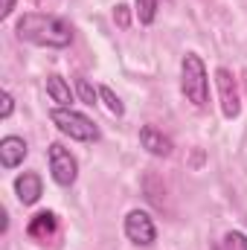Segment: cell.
Listing matches in <instances>:
<instances>
[{
    "label": "cell",
    "instance_id": "obj_6",
    "mask_svg": "<svg viewBox=\"0 0 247 250\" xmlns=\"http://www.w3.org/2000/svg\"><path fill=\"white\" fill-rule=\"evenodd\" d=\"M125 236H128V242H134V245H140V248H148V245L157 239V230H154L151 215L143 212V209L128 212V218H125Z\"/></svg>",
    "mask_w": 247,
    "mask_h": 250
},
{
    "label": "cell",
    "instance_id": "obj_11",
    "mask_svg": "<svg viewBox=\"0 0 247 250\" xmlns=\"http://www.w3.org/2000/svg\"><path fill=\"white\" fill-rule=\"evenodd\" d=\"M47 93H50L53 102H59L62 108H70V102H73V93H70V87H67V82H64L62 76H50V79H47Z\"/></svg>",
    "mask_w": 247,
    "mask_h": 250
},
{
    "label": "cell",
    "instance_id": "obj_15",
    "mask_svg": "<svg viewBox=\"0 0 247 250\" xmlns=\"http://www.w3.org/2000/svg\"><path fill=\"white\" fill-rule=\"evenodd\" d=\"M224 250H247V236L239 233V230L227 233V236H224Z\"/></svg>",
    "mask_w": 247,
    "mask_h": 250
},
{
    "label": "cell",
    "instance_id": "obj_18",
    "mask_svg": "<svg viewBox=\"0 0 247 250\" xmlns=\"http://www.w3.org/2000/svg\"><path fill=\"white\" fill-rule=\"evenodd\" d=\"M12 9H15V0H3V9H0V15H3V18H9V15H12Z\"/></svg>",
    "mask_w": 247,
    "mask_h": 250
},
{
    "label": "cell",
    "instance_id": "obj_4",
    "mask_svg": "<svg viewBox=\"0 0 247 250\" xmlns=\"http://www.w3.org/2000/svg\"><path fill=\"white\" fill-rule=\"evenodd\" d=\"M215 87H218V99H221V111L227 120H236L242 114V102H239V87L230 70L218 67L215 70Z\"/></svg>",
    "mask_w": 247,
    "mask_h": 250
},
{
    "label": "cell",
    "instance_id": "obj_12",
    "mask_svg": "<svg viewBox=\"0 0 247 250\" xmlns=\"http://www.w3.org/2000/svg\"><path fill=\"white\" fill-rule=\"evenodd\" d=\"M134 12H137V18H140V23H151L154 18H157V0H134Z\"/></svg>",
    "mask_w": 247,
    "mask_h": 250
},
{
    "label": "cell",
    "instance_id": "obj_5",
    "mask_svg": "<svg viewBox=\"0 0 247 250\" xmlns=\"http://www.w3.org/2000/svg\"><path fill=\"white\" fill-rule=\"evenodd\" d=\"M50 172H53V181L59 187H70L79 175V166H76V157L64 148L62 143H53L50 146Z\"/></svg>",
    "mask_w": 247,
    "mask_h": 250
},
{
    "label": "cell",
    "instance_id": "obj_17",
    "mask_svg": "<svg viewBox=\"0 0 247 250\" xmlns=\"http://www.w3.org/2000/svg\"><path fill=\"white\" fill-rule=\"evenodd\" d=\"M0 102H3V105H0V120H6V117L15 111V99H12V93H3Z\"/></svg>",
    "mask_w": 247,
    "mask_h": 250
},
{
    "label": "cell",
    "instance_id": "obj_9",
    "mask_svg": "<svg viewBox=\"0 0 247 250\" xmlns=\"http://www.w3.org/2000/svg\"><path fill=\"white\" fill-rule=\"evenodd\" d=\"M15 192H18V198H21V204H35L38 198H41V178L35 175V172H23L18 181H15Z\"/></svg>",
    "mask_w": 247,
    "mask_h": 250
},
{
    "label": "cell",
    "instance_id": "obj_13",
    "mask_svg": "<svg viewBox=\"0 0 247 250\" xmlns=\"http://www.w3.org/2000/svg\"><path fill=\"white\" fill-rule=\"evenodd\" d=\"M99 99L105 102V108H108L111 114H117V117H123V114H125V108H123V102H120V96H117L111 87H99Z\"/></svg>",
    "mask_w": 247,
    "mask_h": 250
},
{
    "label": "cell",
    "instance_id": "obj_7",
    "mask_svg": "<svg viewBox=\"0 0 247 250\" xmlns=\"http://www.w3.org/2000/svg\"><path fill=\"white\" fill-rule=\"evenodd\" d=\"M140 143H143V148H145L148 154H154V157H169V154H172V140H169L163 131H157L154 125H143V128H140Z\"/></svg>",
    "mask_w": 247,
    "mask_h": 250
},
{
    "label": "cell",
    "instance_id": "obj_3",
    "mask_svg": "<svg viewBox=\"0 0 247 250\" xmlns=\"http://www.w3.org/2000/svg\"><path fill=\"white\" fill-rule=\"evenodd\" d=\"M50 120H53V125H56L62 134H67L70 140L90 143V140L99 137V128L93 125V120H87L84 114H79V111H73V108H56V111H50Z\"/></svg>",
    "mask_w": 247,
    "mask_h": 250
},
{
    "label": "cell",
    "instance_id": "obj_14",
    "mask_svg": "<svg viewBox=\"0 0 247 250\" xmlns=\"http://www.w3.org/2000/svg\"><path fill=\"white\" fill-rule=\"evenodd\" d=\"M76 90H79V99L84 102V105H96V99H99V90L87 82V79H79L76 82Z\"/></svg>",
    "mask_w": 247,
    "mask_h": 250
},
{
    "label": "cell",
    "instance_id": "obj_1",
    "mask_svg": "<svg viewBox=\"0 0 247 250\" xmlns=\"http://www.w3.org/2000/svg\"><path fill=\"white\" fill-rule=\"evenodd\" d=\"M18 35L29 44L56 47V50H62L73 41V29L67 21L56 18V15H38V12H29L18 21Z\"/></svg>",
    "mask_w": 247,
    "mask_h": 250
},
{
    "label": "cell",
    "instance_id": "obj_16",
    "mask_svg": "<svg viewBox=\"0 0 247 250\" xmlns=\"http://www.w3.org/2000/svg\"><path fill=\"white\" fill-rule=\"evenodd\" d=\"M114 18H117V23H120L123 29H128V23H131V9H128L125 3H120V6L114 9Z\"/></svg>",
    "mask_w": 247,
    "mask_h": 250
},
{
    "label": "cell",
    "instance_id": "obj_2",
    "mask_svg": "<svg viewBox=\"0 0 247 250\" xmlns=\"http://www.w3.org/2000/svg\"><path fill=\"white\" fill-rule=\"evenodd\" d=\"M181 87H184L186 99L198 108L206 105V96H209V79H206V67L201 62V56L195 53H186L184 62H181Z\"/></svg>",
    "mask_w": 247,
    "mask_h": 250
},
{
    "label": "cell",
    "instance_id": "obj_8",
    "mask_svg": "<svg viewBox=\"0 0 247 250\" xmlns=\"http://www.w3.org/2000/svg\"><path fill=\"white\" fill-rule=\"evenodd\" d=\"M26 157V143L21 137H3L0 140V163L3 169H15Z\"/></svg>",
    "mask_w": 247,
    "mask_h": 250
},
{
    "label": "cell",
    "instance_id": "obj_19",
    "mask_svg": "<svg viewBox=\"0 0 247 250\" xmlns=\"http://www.w3.org/2000/svg\"><path fill=\"white\" fill-rule=\"evenodd\" d=\"M245 87H247V73H245Z\"/></svg>",
    "mask_w": 247,
    "mask_h": 250
},
{
    "label": "cell",
    "instance_id": "obj_10",
    "mask_svg": "<svg viewBox=\"0 0 247 250\" xmlns=\"http://www.w3.org/2000/svg\"><path fill=\"white\" fill-rule=\"evenodd\" d=\"M56 230H59V221H56L53 212H38V215L29 221V227H26V233H29L32 239H41V242H47Z\"/></svg>",
    "mask_w": 247,
    "mask_h": 250
}]
</instances>
